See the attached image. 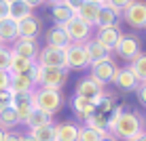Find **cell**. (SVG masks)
Here are the masks:
<instances>
[{
  "label": "cell",
  "instance_id": "6da1fadb",
  "mask_svg": "<svg viewBox=\"0 0 146 141\" xmlns=\"http://www.w3.org/2000/svg\"><path fill=\"white\" fill-rule=\"evenodd\" d=\"M142 131H146V118L140 116L138 112L125 110L110 135H112L114 139H127L129 141V139H133L135 135H140Z\"/></svg>",
  "mask_w": 146,
  "mask_h": 141
},
{
  "label": "cell",
  "instance_id": "7a4b0ae2",
  "mask_svg": "<svg viewBox=\"0 0 146 141\" xmlns=\"http://www.w3.org/2000/svg\"><path fill=\"white\" fill-rule=\"evenodd\" d=\"M62 105H64L62 91H57V89H44V87L34 89V108H36V110H42V112L55 116L59 110H62Z\"/></svg>",
  "mask_w": 146,
  "mask_h": 141
},
{
  "label": "cell",
  "instance_id": "3957f363",
  "mask_svg": "<svg viewBox=\"0 0 146 141\" xmlns=\"http://www.w3.org/2000/svg\"><path fill=\"white\" fill-rule=\"evenodd\" d=\"M68 80V70H57V68H36V89H57L62 91Z\"/></svg>",
  "mask_w": 146,
  "mask_h": 141
},
{
  "label": "cell",
  "instance_id": "277c9868",
  "mask_svg": "<svg viewBox=\"0 0 146 141\" xmlns=\"http://www.w3.org/2000/svg\"><path fill=\"white\" fill-rule=\"evenodd\" d=\"M121 19L133 30H144L146 28V0H131L121 11Z\"/></svg>",
  "mask_w": 146,
  "mask_h": 141
},
{
  "label": "cell",
  "instance_id": "5b68a950",
  "mask_svg": "<svg viewBox=\"0 0 146 141\" xmlns=\"http://www.w3.org/2000/svg\"><path fill=\"white\" fill-rule=\"evenodd\" d=\"M89 68H91L89 78L95 80L98 84H102V87L112 84V80L117 78V72H119V65L114 63V59H106V61L93 63V65H89Z\"/></svg>",
  "mask_w": 146,
  "mask_h": 141
},
{
  "label": "cell",
  "instance_id": "8992f818",
  "mask_svg": "<svg viewBox=\"0 0 146 141\" xmlns=\"http://www.w3.org/2000/svg\"><path fill=\"white\" fill-rule=\"evenodd\" d=\"M36 65L40 68H57V70H68L66 68V51L51 47H40V53L36 57Z\"/></svg>",
  "mask_w": 146,
  "mask_h": 141
},
{
  "label": "cell",
  "instance_id": "52a82bcc",
  "mask_svg": "<svg viewBox=\"0 0 146 141\" xmlns=\"http://www.w3.org/2000/svg\"><path fill=\"white\" fill-rule=\"evenodd\" d=\"M74 95L80 97V99H85V101L98 103L100 99H102V95H104V87L87 76V78H80L76 82V87H74Z\"/></svg>",
  "mask_w": 146,
  "mask_h": 141
},
{
  "label": "cell",
  "instance_id": "ba28073f",
  "mask_svg": "<svg viewBox=\"0 0 146 141\" xmlns=\"http://www.w3.org/2000/svg\"><path fill=\"white\" fill-rule=\"evenodd\" d=\"M114 53L119 57H123L125 61H133L142 53V40H140V36H135V34H123V38H121V42H119Z\"/></svg>",
  "mask_w": 146,
  "mask_h": 141
},
{
  "label": "cell",
  "instance_id": "9c48e42d",
  "mask_svg": "<svg viewBox=\"0 0 146 141\" xmlns=\"http://www.w3.org/2000/svg\"><path fill=\"white\" fill-rule=\"evenodd\" d=\"M13 108L17 112L19 124H26L30 114L34 110V91H26V93H13Z\"/></svg>",
  "mask_w": 146,
  "mask_h": 141
},
{
  "label": "cell",
  "instance_id": "30bf717a",
  "mask_svg": "<svg viewBox=\"0 0 146 141\" xmlns=\"http://www.w3.org/2000/svg\"><path fill=\"white\" fill-rule=\"evenodd\" d=\"M64 28H66V32H68L70 40H72V42H76V44H85L87 40H91V32H93V28L89 26V23L80 21L78 17H72Z\"/></svg>",
  "mask_w": 146,
  "mask_h": 141
},
{
  "label": "cell",
  "instance_id": "8fae6325",
  "mask_svg": "<svg viewBox=\"0 0 146 141\" xmlns=\"http://www.w3.org/2000/svg\"><path fill=\"white\" fill-rule=\"evenodd\" d=\"M66 68L68 70H85V68H89V57H87V51H85L83 44L72 42L66 49Z\"/></svg>",
  "mask_w": 146,
  "mask_h": 141
},
{
  "label": "cell",
  "instance_id": "7c38bea8",
  "mask_svg": "<svg viewBox=\"0 0 146 141\" xmlns=\"http://www.w3.org/2000/svg\"><path fill=\"white\" fill-rule=\"evenodd\" d=\"M13 55H19V57H26V59H32L36 61L38 53H40V44H38V38H17L11 47Z\"/></svg>",
  "mask_w": 146,
  "mask_h": 141
},
{
  "label": "cell",
  "instance_id": "4fadbf2b",
  "mask_svg": "<svg viewBox=\"0 0 146 141\" xmlns=\"http://www.w3.org/2000/svg\"><path fill=\"white\" fill-rule=\"evenodd\" d=\"M93 38L98 40V42L102 44L106 51L114 53V51H117V47H119V42H121V38H123V32H121V28H119V26L102 28V30H98V34H95Z\"/></svg>",
  "mask_w": 146,
  "mask_h": 141
},
{
  "label": "cell",
  "instance_id": "5bb4252c",
  "mask_svg": "<svg viewBox=\"0 0 146 141\" xmlns=\"http://www.w3.org/2000/svg\"><path fill=\"white\" fill-rule=\"evenodd\" d=\"M44 40H47V44L44 47H51V49H59V51H66V49L72 44V40H70L68 32L64 26H53L47 30V34H44Z\"/></svg>",
  "mask_w": 146,
  "mask_h": 141
},
{
  "label": "cell",
  "instance_id": "9a60e30c",
  "mask_svg": "<svg viewBox=\"0 0 146 141\" xmlns=\"http://www.w3.org/2000/svg\"><path fill=\"white\" fill-rule=\"evenodd\" d=\"M112 84L117 87L121 93H135V89H138V78L133 76L131 68H119L117 72V78L112 80Z\"/></svg>",
  "mask_w": 146,
  "mask_h": 141
},
{
  "label": "cell",
  "instance_id": "2e32d148",
  "mask_svg": "<svg viewBox=\"0 0 146 141\" xmlns=\"http://www.w3.org/2000/svg\"><path fill=\"white\" fill-rule=\"evenodd\" d=\"M42 32V19L36 15H30L28 19L17 23V34L19 38H38Z\"/></svg>",
  "mask_w": 146,
  "mask_h": 141
},
{
  "label": "cell",
  "instance_id": "e0dca14e",
  "mask_svg": "<svg viewBox=\"0 0 146 141\" xmlns=\"http://www.w3.org/2000/svg\"><path fill=\"white\" fill-rule=\"evenodd\" d=\"M83 47H85V51H87L89 65L100 63V61H106V59H112V53H110V51H106V49H104V47H102V44H100L95 38L87 40V42H85Z\"/></svg>",
  "mask_w": 146,
  "mask_h": 141
},
{
  "label": "cell",
  "instance_id": "ac0fdd59",
  "mask_svg": "<svg viewBox=\"0 0 146 141\" xmlns=\"http://www.w3.org/2000/svg\"><path fill=\"white\" fill-rule=\"evenodd\" d=\"M100 9H102V4H95V2H91V0H85V2L80 4V9L74 13V17H78L80 21H85V23H89L91 28H95Z\"/></svg>",
  "mask_w": 146,
  "mask_h": 141
},
{
  "label": "cell",
  "instance_id": "d6986e66",
  "mask_svg": "<svg viewBox=\"0 0 146 141\" xmlns=\"http://www.w3.org/2000/svg\"><path fill=\"white\" fill-rule=\"evenodd\" d=\"M70 105H72V112H74V116H76V118H78L83 124L87 122V120L95 114V110H98V108H95V103H91V101H85V99L76 97V95L72 97Z\"/></svg>",
  "mask_w": 146,
  "mask_h": 141
},
{
  "label": "cell",
  "instance_id": "ffe728a7",
  "mask_svg": "<svg viewBox=\"0 0 146 141\" xmlns=\"http://www.w3.org/2000/svg\"><path fill=\"white\" fill-rule=\"evenodd\" d=\"M119 19H121V13L117 11V9L108 7V4H102V9H100V15H98V23H95V28L102 30V28L119 26Z\"/></svg>",
  "mask_w": 146,
  "mask_h": 141
},
{
  "label": "cell",
  "instance_id": "44dd1931",
  "mask_svg": "<svg viewBox=\"0 0 146 141\" xmlns=\"http://www.w3.org/2000/svg\"><path fill=\"white\" fill-rule=\"evenodd\" d=\"M78 139V124L64 120L55 124V141H76Z\"/></svg>",
  "mask_w": 146,
  "mask_h": 141
},
{
  "label": "cell",
  "instance_id": "7402d4cb",
  "mask_svg": "<svg viewBox=\"0 0 146 141\" xmlns=\"http://www.w3.org/2000/svg\"><path fill=\"white\" fill-rule=\"evenodd\" d=\"M72 17H74V11L68 9L62 0L55 2V4H51V19L55 21V26H66Z\"/></svg>",
  "mask_w": 146,
  "mask_h": 141
},
{
  "label": "cell",
  "instance_id": "603a6c76",
  "mask_svg": "<svg viewBox=\"0 0 146 141\" xmlns=\"http://www.w3.org/2000/svg\"><path fill=\"white\" fill-rule=\"evenodd\" d=\"M19 38L17 34V23L13 21V19H2L0 21V40H2V44H9V42H15V40Z\"/></svg>",
  "mask_w": 146,
  "mask_h": 141
},
{
  "label": "cell",
  "instance_id": "cb8c5ba5",
  "mask_svg": "<svg viewBox=\"0 0 146 141\" xmlns=\"http://www.w3.org/2000/svg\"><path fill=\"white\" fill-rule=\"evenodd\" d=\"M36 68V61L26 57H19V55H13L11 59V68H9V74H30Z\"/></svg>",
  "mask_w": 146,
  "mask_h": 141
},
{
  "label": "cell",
  "instance_id": "d4e9b609",
  "mask_svg": "<svg viewBox=\"0 0 146 141\" xmlns=\"http://www.w3.org/2000/svg\"><path fill=\"white\" fill-rule=\"evenodd\" d=\"M49 124H53V116L34 108L32 114H30V118H28V122H26V127L28 129H36V127H49Z\"/></svg>",
  "mask_w": 146,
  "mask_h": 141
},
{
  "label": "cell",
  "instance_id": "484cf974",
  "mask_svg": "<svg viewBox=\"0 0 146 141\" xmlns=\"http://www.w3.org/2000/svg\"><path fill=\"white\" fill-rule=\"evenodd\" d=\"M30 15H34L32 9H30L28 4H23L21 0H17V2L9 4V19H13L15 23H19V21H23V19H28Z\"/></svg>",
  "mask_w": 146,
  "mask_h": 141
},
{
  "label": "cell",
  "instance_id": "4316f807",
  "mask_svg": "<svg viewBox=\"0 0 146 141\" xmlns=\"http://www.w3.org/2000/svg\"><path fill=\"white\" fill-rule=\"evenodd\" d=\"M17 124H19V118H17V112H15L13 105L0 110V129L2 131H13Z\"/></svg>",
  "mask_w": 146,
  "mask_h": 141
},
{
  "label": "cell",
  "instance_id": "83f0119b",
  "mask_svg": "<svg viewBox=\"0 0 146 141\" xmlns=\"http://www.w3.org/2000/svg\"><path fill=\"white\" fill-rule=\"evenodd\" d=\"M85 127L98 131V133H102V135H110V133H108V116L100 114L98 110H95V114L87 120V122H85Z\"/></svg>",
  "mask_w": 146,
  "mask_h": 141
},
{
  "label": "cell",
  "instance_id": "f1b7e54d",
  "mask_svg": "<svg viewBox=\"0 0 146 141\" xmlns=\"http://www.w3.org/2000/svg\"><path fill=\"white\" fill-rule=\"evenodd\" d=\"M30 137L36 141H55V124H49V127H36L30 129Z\"/></svg>",
  "mask_w": 146,
  "mask_h": 141
},
{
  "label": "cell",
  "instance_id": "f546056e",
  "mask_svg": "<svg viewBox=\"0 0 146 141\" xmlns=\"http://www.w3.org/2000/svg\"><path fill=\"white\" fill-rule=\"evenodd\" d=\"M131 72L133 76L138 78V82H146V53H140L138 57L131 61Z\"/></svg>",
  "mask_w": 146,
  "mask_h": 141
},
{
  "label": "cell",
  "instance_id": "4dcf8cb0",
  "mask_svg": "<svg viewBox=\"0 0 146 141\" xmlns=\"http://www.w3.org/2000/svg\"><path fill=\"white\" fill-rule=\"evenodd\" d=\"M95 108H98V112H100V114L108 116V114L114 110V95H106V93H104V95H102V99L95 103Z\"/></svg>",
  "mask_w": 146,
  "mask_h": 141
},
{
  "label": "cell",
  "instance_id": "1f68e13d",
  "mask_svg": "<svg viewBox=\"0 0 146 141\" xmlns=\"http://www.w3.org/2000/svg\"><path fill=\"white\" fill-rule=\"evenodd\" d=\"M104 135L102 133H98V131H93V129H89V127H78V139L76 141H100Z\"/></svg>",
  "mask_w": 146,
  "mask_h": 141
},
{
  "label": "cell",
  "instance_id": "d6a6232c",
  "mask_svg": "<svg viewBox=\"0 0 146 141\" xmlns=\"http://www.w3.org/2000/svg\"><path fill=\"white\" fill-rule=\"evenodd\" d=\"M11 59H13V51H11V47L2 44V47H0V70L9 72V68H11Z\"/></svg>",
  "mask_w": 146,
  "mask_h": 141
},
{
  "label": "cell",
  "instance_id": "836d02e7",
  "mask_svg": "<svg viewBox=\"0 0 146 141\" xmlns=\"http://www.w3.org/2000/svg\"><path fill=\"white\" fill-rule=\"evenodd\" d=\"M13 105V91H0V110Z\"/></svg>",
  "mask_w": 146,
  "mask_h": 141
},
{
  "label": "cell",
  "instance_id": "e575fe53",
  "mask_svg": "<svg viewBox=\"0 0 146 141\" xmlns=\"http://www.w3.org/2000/svg\"><path fill=\"white\" fill-rule=\"evenodd\" d=\"M0 91H11V74L0 70Z\"/></svg>",
  "mask_w": 146,
  "mask_h": 141
},
{
  "label": "cell",
  "instance_id": "d590c367",
  "mask_svg": "<svg viewBox=\"0 0 146 141\" xmlns=\"http://www.w3.org/2000/svg\"><path fill=\"white\" fill-rule=\"evenodd\" d=\"M135 97H138L140 105H144L146 108V82H140L138 89H135Z\"/></svg>",
  "mask_w": 146,
  "mask_h": 141
},
{
  "label": "cell",
  "instance_id": "8d00e7d4",
  "mask_svg": "<svg viewBox=\"0 0 146 141\" xmlns=\"http://www.w3.org/2000/svg\"><path fill=\"white\" fill-rule=\"evenodd\" d=\"M129 2H131V0H106V4H108V7H112V9H117V11L121 13V11H123V9L125 7H127V4Z\"/></svg>",
  "mask_w": 146,
  "mask_h": 141
},
{
  "label": "cell",
  "instance_id": "74e56055",
  "mask_svg": "<svg viewBox=\"0 0 146 141\" xmlns=\"http://www.w3.org/2000/svg\"><path fill=\"white\" fill-rule=\"evenodd\" d=\"M62 2H64V4H66V7H68V9H72V11H74V13H76V11H78V9H80V4H83V2H85V0H62Z\"/></svg>",
  "mask_w": 146,
  "mask_h": 141
},
{
  "label": "cell",
  "instance_id": "f35d334b",
  "mask_svg": "<svg viewBox=\"0 0 146 141\" xmlns=\"http://www.w3.org/2000/svg\"><path fill=\"white\" fill-rule=\"evenodd\" d=\"M23 135L21 133H15V131H7V135H4V141H21Z\"/></svg>",
  "mask_w": 146,
  "mask_h": 141
},
{
  "label": "cell",
  "instance_id": "ab89813d",
  "mask_svg": "<svg viewBox=\"0 0 146 141\" xmlns=\"http://www.w3.org/2000/svg\"><path fill=\"white\" fill-rule=\"evenodd\" d=\"M7 17H9V4L4 2V0H0V21L7 19Z\"/></svg>",
  "mask_w": 146,
  "mask_h": 141
},
{
  "label": "cell",
  "instance_id": "60d3db41",
  "mask_svg": "<svg viewBox=\"0 0 146 141\" xmlns=\"http://www.w3.org/2000/svg\"><path fill=\"white\" fill-rule=\"evenodd\" d=\"M23 4H28L30 9H36V7H40V4H44L42 0H21Z\"/></svg>",
  "mask_w": 146,
  "mask_h": 141
},
{
  "label": "cell",
  "instance_id": "b9f144b4",
  "mask_svg": "<svg viewBox=\"0 0 146 141\" xmlns=\"http://www.w3.org/2000/svg\"><path fill=\"white\" fill-rule=\"evenodd\" d=\"M129 141H146V131H142L140 135H135L133 139H129Z\"/></svg>",
  "mask_w": 146,
  "mask_h": 141
},
{
  "label": "cell",
  "instance_id": "7bdbcfd3",
  "mask_svg": "<svg viewBox=\"0 0 146 141\" xmlns=\"http://www.w3.org/2000/svg\"><path fill=\"white\" fill-rule=\"evenodd\" d=\"M100 141H117V139H114V137H112V135H104V137H102V139H100Z\"/></svg>",
  "mask_w": 146,
  "mask_h": 141
},
{
  "label": "cell",
  "instance_id": "ee69618b",
  "mask_svg": "<svg viewBox=\"0 0 146 141\" xmlns=\"http://www.w3.org/2000/svg\"><path fill=\"white\" fill-rule=\"evenodd\" d=\"M21 141H36V139H32L30 135H23V137H21Z\"/></svg>",
  "mask_w": 146,
  "mask_h": 141
},
{
  "label": "cell",
  "instance_id": "f6af8a7d",
  "mask_svg": "<svg viewBox=\"0 0 146 141\" xmlns=\"http://www.w3.org/2000/svg\"><path fill=\"white\" fill-rule=\"evenodd\" d=\"M4 135H7V131H2V129H0V141H4Z\"/></svg>",
  "mask_w": 146,
  "mask_h": 141
},
{
  "label": "cell",
  "instance_id": "bcb514c9",
  "mask_svg": "<svg viewBox=\"0 0 146 141\" xmlns=\"http://www.w3.org/2000/svg\"><path fill=\"white\" fill-rule=\"evenodd\" d=\"M91 2H95V4H106V0H91Z\"/></svg>",
  "mask_w": 146,
  "mask_h": 141
},
{
  "label": "cell",
  "instance_id": "7dc6e473",
  "mask_svg": "<svg viewBox=\"0 0 146 141\" xmlns=\"http://www.w3.org/2000/svg\"><path fill=\"white\" fill-rule=\"evenodd\" d=\"M42 2H47V4H55V2H59V0H42Z\"/></svg>",
  "mask_w": 146,
  "mask_h": 141
},
{
  "label": "cell",
  "instance_id": "c3c4849f",
  "mask_svg": "<svg viewBox=\"0 0 146 141\" xmlns=\"http://www.w3.org/2000/svg\"><path fill=\"white\" fill-rule=\"evenodd\" d=\"M4 2H7V4H13V2H17V0H4Z\"/></svg>",
  "mask_w": 146,
  "mask_h": 141
},
{
  "label": "cell",
  "instance_id": "681fc988",
  "mask_svg": "<svg viewBox=\"0 0 146 141\" xmlns=\"http://www.w3.org/2000/svg\"><path fill=\"white\" fill-rule=\"evenodd\" d=\"M0 47H2V40H0Z\"/></svg>",
  "mask_w": 146,
  "mask_h": 141
},
{
  "label": "cell",
  "instance_id": "f907efd6",
  "mask_svg": "<svg viewBox=\"0 0 146 141\" xmlns=\"http://www.w3.org/2000/svg\"><path fill=\"white\" fill-rule=\"evenodd\" d=\"M144 32H146V28H144Z\"/></svg>",
  "mask_w": 146,
  "mask_h": 141
}]
</instances>
